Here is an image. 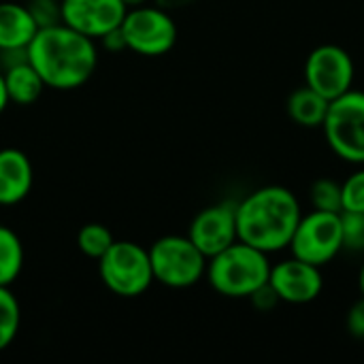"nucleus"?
Segmentation results:
<instances>
[{
  "label": "nucleus",
  "instance_id": "1",
  "mask_svg": "<svg viewBox=\"0 0 364 364\" xmlns=\"http://www.w3.org/2000/svg\"><path fill=\"white\" fill-rule=\"evenodd\" d=\"M26 55L43 77L45 85L53 90H75L83 85L98 64L94 38L68 28L66 23L38 28L26 47Z\"/></svg>",
  "mask_w": 364,
  "mask_h": 364
},
{
  "label": "nucleus",
  "instance_id": "2",
  "mask_svg": "<svg viewBox=\"0 0 364 364\" xmlns=\"http://www.w3.org/2000/svg\"><path fill=\"white\" fill-rule=\"evenodd\" d=\"M303 218L299 196L284 186H262L237 203L239 241L277 254L288 250Z\"/></svg>",
  "mask_w": 364,
  "mask_h": 364
},
{
  "label": "nucleus",
  "instance_id": "3",
  "mask_svg": "<svg viewBox=\"0 0 364 364\" xmlns=\"http://www.w3.org/2000/svg\"><path fill=\"white\" fill-rule=\"evenodd\" d=\"M269 254L243 241H235L220 254L211 256L205 273L209 286L228 299H250L269 282Z\"/></svg>",
  "mask_w": 364,
  "mask_h": 364
},
{
  "label": "nucleus",
  "instance_id": "4",
  "mask_svg": "<svg viewBox=\"0 0 364 364\" xmlns=\"http://www.w3.org/2000/svg\"><path fill=\"white\" fill-rule=\"evenodd\" d=\"M322 132L331 151L354 166L364 164V92L350 90L331 100Z\"/></svg>",
  "mask_w": 364,
  "mask_h": 364
},
{
  "label": "nucleus",
  "instance_id": "5",
  "mask_svg": "<svg viewBox=\"0 0 364 364\" xmlns=\"http://www.w3.org/2000/svg\"><path fill=\"white\" fill-rule=\"evenodd\" d=\"M149 262L154 282L183 290L196 286L205 277L209 258L190 241L188 235H166L149 247Z\"/></svg>",
  "mask_w": 364,
  "mask_h": 364
},
{
  "label": "nucleus",
  "instance_id": "6",
  "mask_svg": "<svg viewBox=\"0 0 364 364\" xmlns=\"http://www.w3.org/2000/svg\"><path fill=\"white\" fill-rule=\"evenodd\" d=\"M98 273L102 284L124 299L141 296L154 284L149 250L132 241H115L98 260Z\"/></svg>",
  "mask_w": 364,
  "mask_h": 364
},
{
  "label": "nucleus",
  "instance_id": "7",
  "mask_svg": "<svg viewBox=\"0 0 364 364\" xmlns=\"http://www.w3.org/2000/svg\"><path fill=\"white\" fill-rule=\"evenodd\" d=\"M122 34L126 49L158 58L168 53L177 43V23L171 17V11L158 4H139L130 6L122 21Z\"/></svg>",
  "mask_w": 364,
  "mask_h": 364
},
{
  "label": "nucleus",
  "instance_id": "8",
  "mask_svg": "<svg viewBox=\"0 0 364 364\" xmlns=\"http://www.w3.org/2000/svg\"><path fill=\"white\" fill-rule=\"evenodd\" d=\"M294 258L316 267H326L343 252V228L341 213L309 211L303 213L292 241L288 245Z\"/></svg>",
  "mask_w": 364,
  "mask_h": 364
},
{
  "label": "nucleus",
  "instance_id": "9",
  "mask_svg": "<svg viewBox=\"0 0 364 364\" xmlns=\"http://www.w3.org/2000/svg\"><path fill=\"white\" fill-rule=\"evenodd\" d=\"M356 64L348 49L335 43L318 45L305 60V85L328 100L354 87Z\"/></svg>",
  "mask_w": 364,
  "mask_h": 364
},
{
  "label": "nucleus",
  "instance_id": "10",
  "mask_svg": "<svg viewBox=\"0 0 364 364\" xmlns=\"http://www.w3.org/2000/svg\"><path fill=\"white\" fill-rule=\"evenodd\" d=\"M269 284L277 292L279 301L288 305H309L324 290L322 269L294 256L271 264Z\"/></svg>",
  "mask_w": 364,
  "mask_h": 364
},
{
  "label": "nucleus",
  "instance_id": "11",
  "mask_svg": "<svg viewBox=\"0 0 364 364\" xmlns=\"http://www.w3.org/2000/svg\"><path fill=\"white\" fill-rule=\"evenodd\" d=\"M188 237L207 258L239 241L237 203H218L198 211L188 228Z\"/></svg>",
  "mask_w": 364,
  "mask_h": 364
},
{
  "label": "nucleus",
  "instance_id": "12",
  "mask_svg": "<svg viewBox=\"0 0 364 364\" xmlns=\"http://www.w3.org/2000/svg\"><path fill=\"white\" fill-rule=\"evenodd\" d=\"M62 23L98 41L122 26L128 11L124 0H60Z\"/></svg>",
  "mask_w": 364,
  "mask_h": 364
},
{
  "label": "nucleus",
  "instance_id": "13",
  "mask_svg": "<svg viewBox=\"0 0 364 364\" xmlns=\"http://www.w3.org/2000/svg\"><path fill=\"white\" fill-rule=\"evenodd\" d=\"M34 183L30 158L15 147L0 149V205L11 207L21 203Z\"/></svg>",
  "mask_w": 364,
  "mask_h": 364
},
{
  "label": "nucleus",
  "instance_id": "14",
  "mask_svg": "<svg viewBox=\"0 0 364 364\" xmlns=\"http://www.w3.org/2000/svg\"><path fill=\"white\" fill-rule=\"evenodd\" d=\"M36 32L38 23L28 4L0 2V51L26 49Z\"/></svg>",
  "mask_w": 364,
  "mask_h": 364
},
{
  "label": "nucleus",
  "instance_id": "15",
  "mask_svg": "<svg viewBox=\"0 0 364 364\" xmlns=\"http://www.w3.org/2000/svg\"><path fill=\"white\" fill-rule=\"evenodd\" d=\"M4 75V85L9 100L15 105H32L41 98L43 90L47 87L43 77L34 70V66L26 60L9 66L2 70Z\"/></svg>",
  "mask_w": 364,
  "mask_h": 364
},
{
  "label": "nucleus",
  "instance_id": "16",
  "mask_svg": "<svg viewBox=\"0 0 364 364\" xmlns=\"http://www.w3.org/2000/svg\"><path fill=\"white\" fill-rule=\"evenodd\" d=\"M328 105H331L328 98H324L309 85H301L288 96L286 107L294 124L303 128H322L326 113H328Z\"/></svg>",
  "mask_w": 364,
  "mask_h": 364
},
{
  "label": "nucleus",
  "instance_id": "17",
  "mask_svg": "<svg viewBox=\"0 0 364 364\" xmlns=\"http://www.w3.org/2000/svg\"><path fill=\"white\" fill-rule=\"evenodd\" d=\"M23 269V245L15 230L0 224V286H11Z\"/></svg>",
  "mask_w": 364,
  "mask_h": 364
},
{
  "label": "nucleus",
  "instance_id": "18",
  "mask_svg": "<svg viewBox=\"0 0 364 364\" xmlns=\"http://www.w3.org/2000/svg\"><path fill=\"white\" fill-rule=\"evenodd\" d=\"M21 324V309L17 303V296L11 292V286H0V352L6 350Z\"/></svg>",
  "mask_w": 364,
  "mask_h": 364
},
{
  "label": "nucleus",
  "instance_id": "19",
  "mask_svg": "<svg viewBox=\"0 0 364 364\" xmlns=\"http://www.w3.org/2000/svg\"><path fill=\"white\" fill-rule=\"evenodd\" d=\"M113 243H115V239H113L111 230L105 224L92 222V224L81 226V230L77 232V247H79V252L83 256L92 258V260H100L109 252V247Z\"/></svg>",
  "mask_w": 364,
  "mask_h": 364
},
{
  "label": "nucleus",
  "instance_id": "20",
  "mask_svg": "<svg viewBox=\"0 0 364 364\" xmlns=\"http://www.w3.org/2000/svg\"><path fill=\"white\" fill-rule=\"evenodd\" d=\"M309 203L316 211L341 213L343 211V194L341 183L331 177H320L309 188Z\"/></svg>",
  "mask_w": 364,
  "mask_h": 364
},
{
  "label": "nucleus",
  "instance_id": "21",
  "mask_svg": "<svg viewBox=\"0 0 364 364\" xmlns=\"http://www.w3.org/2000/svg\"><path fill=\"white\" fill-rule=\"evenodd\" d=\"M341 228H343V250L352 254L364 252V213L341 211Z\"/></svg>",
  "mask_w": 364,
  "mask_h": 364
},
{
  "label": "nucleus",
  "instance_id": "22",
  "mask_svg": "<svg viewBox=\"0 0 364 364\" xmlns=\"http://www.w3.org/2000/svg\"><path fill=\"white\" fill-rule=\"evenodd\" d=\"M341 194L343 211L364 213V164L356 166V171L348 175V179L341 183Z\"/></svg>",
  "mask_w": 364,
  "mask_h": 364
},
{
  "label": "nucleus",
  "instance_id": "23",
  "mask_svg": "<svg viewBox=\"0 0 364 364\" xmlns=\"http://www.w3.org/2000/svg\"><path fill=\"white\" fill-rule=\"evenodd\" d=\"M32 17L36 19L38 28L45 26H53V23H62V11H60V2L55 0H32L28 4Z\"/></svg>",
  "mask_w": 364,
  "mask_h": 364
},
{
  "label": "nucleus",
  "instance_id": "24",
  "mask_svg": "<svg viewBox=\"0 0 364 364\" xmlns=\"http://www.w3.org/2000/svg\"><path fill=\"white\" fill-rule=\"evenodd\" d=\"M250 301H252V305L260 311V314H269V311H273L282 301H279V296H277V292L273 290V286L267 282L264 286H260L252 296H250Z\"/></svg>",
  "mask_w": 364,
  "mask_h": 364
},
{
  "label": "nucleus",
  "instance_id": "25",
  "mask_svg": "<svg viewBox=\"0 0 364 364\" xmlns=\"http://www.w3.org/2000/svg\"><path fill=\"white\" fill-rule=\"evenodd\" d=\"M346 328H348V333H350L354 339L364 341V296H360V299L348 309Z\"/></svg>",
  "mask_w": 364,
  "mask_h": 364
},
{
  "label": "nucleus",
  "instance_id": "26",
  "mask_svg": "<svg viewBox=\"0 0 364 364\" xmlns=\"http://www.w3.org/2000/svg\"><path fill=\"white\" fill-rule=\"evenodd\" d=\"M98 41H102L105 49H109V51H119V49H126V43H124L122 28H115V30L107 32V34H105L102 38H98Z\"/></svg>",
  "mask_w": 364,
  "mask_h": 364
},
{
  "label": "nucleus",
  "instance_id": "27",
  "mask_svg": "<svg viewBox=\"0 0 364 364\" xmlns=\"http://www.w3.org/2000/svg\"><path fill=\"white\" fill-rule=\"evenodd\" d=\"M194 0H154V4L166 9V11H175V9H183V6H190Z\"/></svg>",
  "mask_w": 364,
  "mask_h": 364
},
{
  "label": "nucleus",
  "instance_id": "28",
  "mask_svg": "<svg viewBox=\"0 0 364 364\" xmlns=\"http://www.w3.org/2000/svg\"><path fill=\"white\" fill-rule=\"evenodd\" d=\"M11 100H9V94H6V85H4V75H2V70H0V113L6 109V105H9Z\"/></svg>",
  "mask_w": 364,
  "mask_h": 364
},
{
  "label": "nucleus",
  "instance_id": "29",
  "mask_svg": "<svg viewBox=\"0 0 364 364\" xmlns=\"http://www.w3.org/2000/svg\"><path fill=\"white\" fill-rule=\"evenodd\" d=\"M358 290H360V296H364V262L360 267V273H358Z\"/></svg>",
  "mask_w": 364,
  "mask_h": 364
},
{
  "label": "nucleus",
  "instance_id": "30",
  "mask_svg": "<svg viewBox=\"0 0 364 364\" xmlns=\"http://www.w3.org/2000/svg\"><path fill=\"white\" fill-rule=\"evenodd\" d=\"M126 2V6L130 9V6H139V4H147L149 0H124Z\"/></svg>",
  "mask_w": 364,
  "mask_h": 364
}]
</instances>
